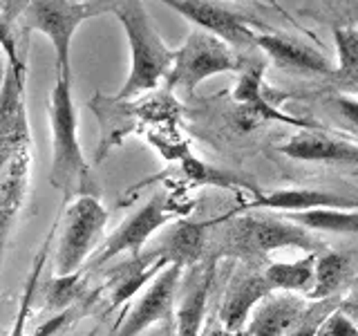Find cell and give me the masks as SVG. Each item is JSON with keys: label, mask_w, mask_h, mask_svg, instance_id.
<instances>
[{"label": "cell", "mask_w": 358, "mask_h": 336, "mask_svg": "<svg viewBox=\"0 0 358 336\" xmlns=\"http://www.w3.org/2000/svg\"><path fill=\"white\" fill-rule=\"evenodd\" d=\"M31 157L34 146L25 110V76L16 74L7 65L0 81V258L27 197Z\"/></svg>", "instance_id": "6da1fadb"}, {"label": "cell", "mask_w": 358, "mask_h": 336, "mask_svg": "<svg viewBox=\"0 0 358 336\" xmlns=\"http://www.w3.org/2000/svg\"><path fill=\"white\" fill-rule=\"evenodd\" d=\"M50 126H52V171L50 184L59 190L65 202L76 197H99L101 188L96 177L78 144V117L72 99V81L56 74L50 94Z\"/></svg>", "instance_id": "7a4b0ae2"}, {"label": "cell", "mask_w": 358, "mask_h": 336, "mask_svg": "<svg viewBox=\"0 0 358 336\" xmlns=\"http://www.w3.org/2000/svg\"><path fill=\"white\" fill-rule=\"evenodd\" d=\"M112 14L117 16L123 31H126L128 50H130L128 78L117 92V97H112V99L126 101L159 85L162 78H166L168 72H171L177 50L168 48V43L159 36V31H157L148 9H145V5L139 3V0L115 3Z\"/></svg>", "instance_id": "3957f363"}, {"label": "cell", "mask_w": 358, "mask_h": 336, "mask_svg": "<svg viewBox=\"0 0 358 336\" xmlns=\"http://www.w3.org/2000/svg\"><path fill=\"white\" fill-rule=\"evenodd\" d=\"M16 20L25 31H38L48 36L54 56H56V74L72 81V38L76 29L85 20L112 14L115 3H72V0H34V3H18Z\"/></svg>", "instance_id": "277c9868"}, {"label": "cell", "mask_w": 358, "mask_h": 336, "mask_svg": "<svg viewBox=\"0 0 358 336\" xmlns=\"http://www.w3.org/2000/svg\"><path fill=\"white\" fill-rule=\"evenodd\" d=\"M309 249L316 251L318 242L298 224L280 218H266V216H240L235 218L227 233H224V249L222 253L238 255L253 260V258H264L275 249Z\"/></svg>", "instance_id": "5b68a950"}, {"label": "cell", "mask_w": 358, "mask_h": 336, "mask_svg": "<svg viewBox=\"0 0 358 336\" xmlns=\"http://www.w3.org/2000/svg\"><path fill=\"white\" fill-rule=\"evenodd\" d=\"M108 211L99 197H76L63 216V231L54 253V276L65 278L83 272L85 262L99 249L106 231Z\"/></svg>", "instance_id": "8992f818"}, {"label": "cell", "mask_w": 358, "mask_h": 336, "mask_svg": "<svg viewBox=\"0 0 358 336\" xmlns=\"http://www.w3.org/2000/svg\"><path fill=\"white\" fill-rule=\"evenodd\" d=\"M238 70H244V65L227 43L201 29H193L175 52V63L166 76V83L171 90L182 88L186 92H193L208 76Z\"/></svg>", "instance_id": "52a82bcc"}, {"label": "cell", "mask_w": 358, "mask_h": 336, "mask_svg": "<svg viewBox=\"0 0 358 336\" xmlns=\"http://www.w3.org/2000/svg\"><path fill=\"white\" fill-rule=\"evenodd\" d=\"M175 218H177V211L171 206L166 193L152 195L139 211H134L132 216L110 235L103 242V246H99V249L90 255V260L83 267V274L99 272V269L106 267L112 258H117L126 251L132 255H141L143 244L148 242L150 235Z\"/></svg>", "instance_id": "ba28073f"}, {"label": "cell", "mask_w": 358, "mask_h": 336, "mask_svg": "<svg viewBox=\"0 0 358 336\" xmlns=\"http://www.w3.org/2000/svg\"><path fill=\"white\" fill-rule=\"evenodd\" d=\"M182 274L184 267L168 265L148 285L141 298L128 309L123 321L115 325L110 336H139L157 323L171 321L179 283H182Z\"/></svg>", "instance_id": "9c48e42d"}, {"label": "cell", "mask_w": 358, "mask_h": 336, "mask_svg": "<svg viewBox=\"0 0 358 336\" xmlns=\"http://www.w3.org/2000/svg\"><path fill=\"white\" fill-rule=\"evenodd\" d=\"M166 5L175 9L177 14H182L193 25H197V29L224 41L229 48L231 45L233 48H244V45L255 43L257 34H253L251 20L238 14V11L204 3V0H168Z\"/></svg>", "instance_id": "30bf717a"}, {"label": "cell", "mask_w": 358, "mask_h": 336, "mask_svg": "<svg viewBox=\"0 0 358 336\" xmlns=\"http://www.w3.org/2000/svg\"><path fill=\"white\" fill-rule=\"evenodd\" d=\"M166 267H168V260L162 255L159 249H152L145 255H132L130 260L112 267L106 274L108 276L106 285L101 287L108 291V300H110L108 309H115L121 302H126L130 296L137 294L145 283H152Z\"/></svg>", "instance_id": "8fae6325"}, {"label": "cell", "mask_w": 358, "mask_h": 336, "mask_svg": "<svg viewBox=\"0 0 358 336\" xmlns=\"http://www.w3.org/2000/svg\"><path fill=\"white\" fill-rule=\"evenodd\" d=\"M268 294H273V289L266 283L264 274L244 272L235 276L217 312L220 325L229 332H242L257 302H262Z\"/></svg>", "instance_id": "7c38bea8"}, {"label": "cell", "mask_w": 358, "mask_h": 336, "mask_svg": "<svg viewBox=\"0 0 358 336\" xmlns=\"http://www.w3.org/2000/svg\"><path fill=\"white\" fill-rule=\"evenodd\" d=\"M291 160L300 162H327V164H345L358 166V144L336 139L322 130H302L296 137L278 148Z\"/></svg>", "instance_id": "4fadbf2b"}, {"label": "cell", "mask_w": 358, "mask_h": 336, "mask_svg": "<svg viewBox=\"0 0 358 336\" xmlns=\"http://www.w3.org/2000/svg\"><path fill=\"white\" fill-rule=\"evenodd\" d=\"M262 74H264V63H253L242 70L238 88H235V92H233V99L242 106V119L249 121L251 126L255 121L266 119V121L291 123V126H298L302 130H320L316 121L294 119L289 115H282V112L268 104V101L262 97Z\"/></svg>", "instance_id": "5bb4252c"}, {"label": "cell", "mask_w": 358, "mask_h": 336, "mask_svg": "<svg viewBox=\"0 0 358 336\" xmlns=\"http://www.w3.org/2000/svg\"><path fill=\"white\" fill-rule=\"evenodd\" d=\"M249 209H268L280 213H305L313 209L352 211L358 209V197H347L318 188H280L273 190V193L257 195V200L251 202Z\"/></svg>", "instance_id": "9a60e30c"}, {"label": "cell", "mask_w": 358, "mask_h": 336, "mask_svg": "<svg viewBox=\"0 0 358 336\" xmlns=\"http://www.w3.org/2000/svg\"><path fill=\"white\" fill-rule=\"evenodd\" d=\"M307 307L305 296L294 294H268L251 312L246 321V336H287L294 323Z\"/></svg>", "instance_id": "2e32d148"}, {"label": "cell", "mask_w": 358, "mask_h": 336, "mask_svg": "<svg viewBox=\"0 0 358 336\" xmlns=\"http://www.w3.org/2000/svg\"><path fill=\"white\" fill-rule=\"evenodd\" d=\"M255 45L268 54L278 67L294 72H322L331 74L334 63L318 50H313L311 45L302 43L291 36H280V34H257Z\"/></svg>", "instance_id": "e0dca14e"}, {"label": "cell", "mask_w": 358, "mask_h": 336, "mask_svg": "<svg viewBox=\"0 0 358 336\" xmlns=\"http://www.w3.org/2000/svg\"><path fill=\"white\" fill-rule=\"evenodd\" d=\"M213 278H215V260H210L204 272L199 274L190 289L184 294L182 305L175 314V334L173 336H201V325H204L206 300L210 294Z\"/></svg>", "instance_id": "ac0fdd59"}, {"label": "cell", "mask_w": 358, "mask_h": 336, "mask_svg": "<svg viewBox=\"0 0 358 336\" xmlns=\"http://www.w3.org/2000/svg\"><path fill=\"white\" fill-rule=\"evenodd\" d=\"M206 242V224L201 222H177L164 238L159 251L168 265L188 267L199 260Z\"/></svg>", "instance_id": "d6986e66"}, {"label": "cell", "mask_w": 358, "mask_h": 336, "mask_svg": "<svg viewBox=\"0 0 358 336\" xmlns=\"http://www.w3.org/2000/svg\"><path fill=\"white\" fill-rule=\"evenodd\" d=\"M313 272H316V255L309 253L294 262H271L264 269V278L273 291L307 296L313 287Z\"/></svg>", "instance_id": "ffe728a7"}, {"label": "cell", "mask_w": 358, "mask_h": 336, "mask_svg": "<svg viewBox=\"0 0 358 336\" xmlns=\"http://www.w3.org/2000/svg\"><path fill=\"white\" fill-rule=\"evenodd\" d=\"M289 222L307 231H324V233H358V211H341V209H313L305 213H287Z\"/></svg>", "instance_id": "44dd1931"}, {"label": "cell", "mask_w": 358, "mask_h": 336, "mask_svg": "<svg viewBox=\"0 0 358 336\" xmlns=\"http://www.w3.org/2000/svg\"><path fill=\"white\" fill-rule=\"evenodd\" d=\"M350 276V260L347 255L327 251L316 258V272H313V287L305 296L307 300H322L334 296Z\"/></svg>", "instance_id": "7402d4cb"}, {"label": "cell", "mask_w": 358, "mask_h": 336, "mask_svg": "<svg viewBox=\"0 0 358 336\" xmlns=\"http://www.w3.org/2000/svg\"><path fill=\"white\" fill-rule=\"evenodd\" d=\"M336 52H338V67H334L336 83L358 94V29L336 27L334 29Z\"/></svg>", "instance_id": "603a6c76"}, {"label": "cell", "mask_w": 358, "mask_h": 336, "mask_svg": "<svg viewBox=\"0 0 358 336\" xmlns=\"http://www.w3.org/2000/svg\"><path fill=\"white\" fill-rule=\"evenodd\" d=\"M61 222H56L52 231L48 233V240L43 242L41 251L34 258V265H31V272L27 274V283H25V289H22V296H20V302H18V312H16V321L11 325V332L9 336H25V323L31 314V307H34V298H36V291H38V285H41V276H43V267L48 262V253H50V242L54 240L56 235V229H59Z\"/></svg>", "instance_id": "cb8c5ba5"}, {"label": "cell", "mask_w": 358, "mask_h": 336, "mask_svg": "<svg viewBox=\"0 0 358 336\" xmlns=\"http://www.w3.org/2000/svg\"><path fill=\"white\" fill-rule=\"evenodd\" d=\"M85 283L87 280L83 272H78L74 276H65V278L54 276L48 283V287H45V309L59 314L70 305H74V302H78L87 294Z\"/></svg>", "instance_id": "d4e9b609"}, {"label": "cell", "mask_w": 358, "mask_h": 336, "mask_svg": "<svg viewBox=\"0 0 358 336\" xmlns=\"http://www.w3.org/2000/svg\"><path fill=\"white\" fill-rule=\"evenodd\" d=\"M338 305H341L338 296L311 300V305L305 307V312L298 316V321L294 323V328L287 332V336H316L320 325L327 321L336 309H338Z\"/></svg>", "instance_id": "484cf974"}, {"label": "cell", "mask_w": 358, "mask_h": 336, "mask_svg": "<svg viewBox=\"0 0 358 336\" xmlns=\"http://www.w3.org/2000/svg\"><path fill=\"white\" fill-rule=\"evenodd\" d=\"M0 50L7 56V65L20 76H27V65L20 61L18 48H16V36L14 29H11V20L7 16L0 14Z\"/></svg>", "instance_id": "4316f807"}, {"label": "cell", "mask_w": 358, "mask_h": 336, "mask_svg": "<svg viewBox=\"0 0 358 336\" xmlns=\"http://www.w3.org/2000/svg\"><path fill=\"white\" fill-rule=\"evenodd\" d=\"M316 336H358V325H354L341 309H336L331 316L320 325Z\"/></svg>", "instance_id": "83f0119b"}, {"label": "cell", "mask_w": 358, "mask_h": 336, "mask_svg": "<svg viewBox=\"0 0 358 336\" xmlns=\"http://www.w3.org/2000/svg\"><path fill=\"white\" fill-rule=\"evenodd\" d=\"M186 173L190 177H195L197 182H213V184H227L229 177H222L220 171H215V168H208L204 166L201 162H195V160H186Z\"/></svg>", "instance_id": "f1b7e54d"}, {"label": "cell", "mask_w": 358, "mask_h": 336, "mask_svg": "<svg viewBox=\"0 0 358 336\" xmlns=\"http://www.w3.org/2000/svg\"><path fill=\"white\" fill-rule=\"evenodd\" d=\"M336 106H338L341 115L352 123V128L358 130V101L350 97H338L336 99Z\"/></svg>", "instance_id": "f546056e"}, {"label": "cell", "mask_w": 358, "mask_h": 336, "mask_svg": "<svg viewBox=\"0 0 358 336\" xmlns=\"http://www.w3.org/2000/svg\"><path fill=\"white\" fill-rule=\"evenodd\" d=\"M201 336H246V332H229L222 325H210V328H206V332H201Z\"/></svg>", "instance_id": "4dcf8cb0"}]
</instances>
